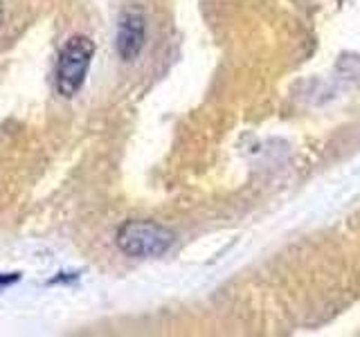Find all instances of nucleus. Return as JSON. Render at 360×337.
<instances>
[{
    "instance_id": "1",
    "label": "nucleus",
    "mask_w": 360,
    "mask_h": 337,
    "mask_svg": "<svg viewBox=\"0 0 360 337\" xmlns=\"http://www.w3.org/2000/svg\"><path fill=\"white\" fill-rule=\"evenodd\" d=\"M174 243V234L153 220H129L117 232V247L135 258L162 256Z\"/></svg>"
},
{
    "instance_id": "2",
    "label": "nucleus",
    "mask_w": 360,
    "mask_h": 337,
    "mask_svg": "<svg viewBox=\"0 0 360 337\" xmlns=\"http://www.w3.org/2000/svg\"><path fill=\"white\" fill-rule=\"evenodd\" d=\"M93 54L95 43L88 37H72L63 45L56 63V90L63 97H75L82 90Z\"/></svg>"
},
{
    "instance_id": "3",
    "label": "nucleus",
    "mask_w": 360,
    "mask_h": 337,
    "mask_svg": "<svg viewBox=\"0 0 360 337\" xmlns=\"http://www.w3.org/2000/svg\"><path fill=\"white\" fill-rule=\"evenodd\" d=\"M144 39H146V27H144V18L138 11H127L120 20V29H117V52L124 61H133L138 59V54L144 48Z\"/></svg>"
},
{
    "instance_id": "4",
    "label": "nucleus",
    "mask_w": 360,
    "mask_h": 337,
    "mask_svg": "<svg viewBox=\"0 0 360 337\" xmlns=\"http://www.w3.org/2000/svg\"><path fill=\"white\" fill-rule=\"evenodd\" d=\"M0 20H3V7H0Z\"/></svg>"
}]
</instances>
